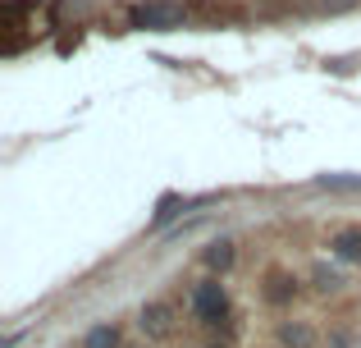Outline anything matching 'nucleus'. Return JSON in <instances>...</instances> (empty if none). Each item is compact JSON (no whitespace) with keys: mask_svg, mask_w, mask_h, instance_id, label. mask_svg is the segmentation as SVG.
<instances>
[{"mask_svg":"<svg viewBox=\"0 0 361 348\" xmlns=\"http://www.w3.org/2000/svg\"><path fill=\"white\" fill-rule=\"evenodd\" d=\"M270 298L283 303V298H288V280H270Z\"/></svg>","mask_w":361,"mask_h":348,"instance_id":"7","label":"nucleus"},{"mask_svg":"<svg viewBox=\"0 0 361 348\" xmlns=\"http://www.w3.org/2000/svg\"><path fill=\"white\" fill-rule=\"evenodd\" d=\"M233 261V248L229 243H211V252H206V266H215V270H224Z\"/></svg>","mask_w":361,"mask_h":348,"instance_id":"6","label":"nucleus"},{"mask_svg":"<svg viewBox=\"0 0 361 348\" xmlns=\"http://www.w3.org/2000/svg\"><path fill=\"white\" fill-rule=\"evenodd\" d=\"M334 252H338L343 261H361V229L338 234V239H334Z\"/></svg>","mask_w":361,"mask_h":348,"instance_id":"4","label":"nucleus"},{"mask_svg":"<svg viewBox=\"0 0 361 348\" xmlns=\"http://www.w3.org/2000/svg\"><path fill=\"white\" fill-rule=\"evenodd\" d=\"M142 330H151V335H165V330H169V307L151 303L147 312H142Z\"/></svg>","mask_w":361,"mask_h":348,"instance_id":"3","label":"nucleus"},{"mask_svg":"<svg viewBox=\"0 0 361 348\" xmlns=\"http://www.w3.org/2000/svg\"><path fill=\"white\" fill-rule=\"evenodd\" d=\"M283 340H288V344H307L311 335H307V330H293V325H288V330H283Z\"/></svg>","mask_w":361,"mask_h":348,"instance_id":"8","label":"nucleus"},{"mask_svg":"<svg viewBox=\"0 0 361 348\" xmlns=\"http://www.w3.org/2000/svg\"><path fill=\"white\" fill-rule=\"evenodd\" d=\"M178 18H183V14H178L174 5H142L137 9L142 28H178Z\"/></svg>","mask_w":361,"mask_h":348,"instance_id":"2","label":"nucleus"},{"mask_svg":"<svg viewBox=\"0 0 361 348\" xmlns=\"http://www.w3.org/2000/svg\"><path fill=\"white\" fill-rule=\"evenodd\" d=\"M115 344H119L115 325H97V330L87 335V348H115Z\"/></svg>","mask_w":361,"mask_h":348,"instance_id":"5","label":"nucleus"},{"mask_svg":"<svg viewBox=\"0 0 361 348\" xmlns=\"http://www.w3.org/2000/svg\"><path fill=\"white\" fill-rule=\"evenodd\" d=\"M192 312L202 316V325H220L224 316H229V294H224L220 284H197V294H192Z\"/></svg>","mask_w":361,"mask_h":348,"instance_id":"1","label":"nucleus"}]
</instances>
